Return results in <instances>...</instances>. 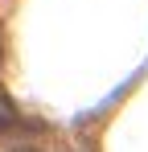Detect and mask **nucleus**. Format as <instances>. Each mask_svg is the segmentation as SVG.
<instances>
[{
	"label": "nucleus",
	"mask_w": 148,
	"mask_h": 152,
	"mask_svg": "<svg viewBox=\"0 0 148 152\" xmlns=\"http://www.w3.org/2000/svg\"><path fill=\"white\" fill-rule=\"evenodd\" d=\"M12 127H17V111H12V103L0 95V136H4V132H12Z\"/></svg>",
	"instance_id": "f257e3e1"
}]
</instances>
